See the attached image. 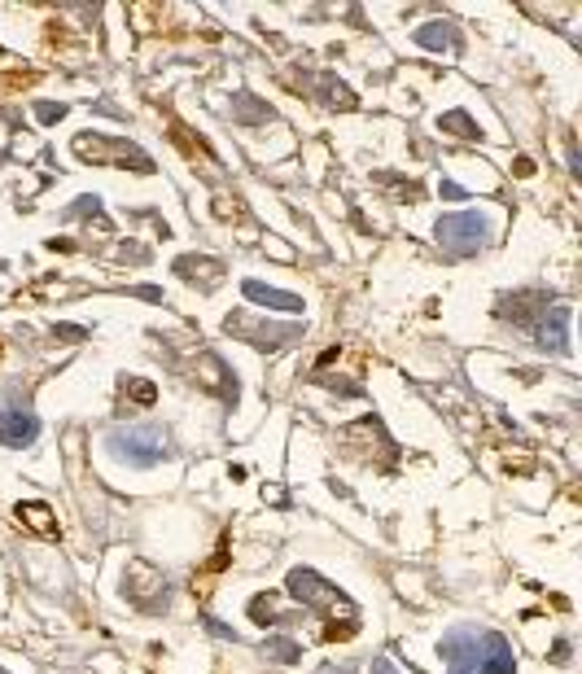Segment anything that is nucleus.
Instances as JSON below:
<instances>
[{"label":"nucleus","instance_id":"f257e3e1","mask_svg":"<svg viewBox=\"0 0 582 674\" xmlns=\"http://www.w3.org/2000/svg\"><path fill=\"white\" fill-rule=\"evenodd\" d=\"M438 657L447 662V674H517L513 644L499 630L456 626L438 639Z\"/></svg>","mask_w":582,"mask_h":674},{"label":"nucleus","instance_id":"f03ea898","mask_svg":"<svg viewBox=\"0 0 582 674\" xmlns=\"http://www.w3.org/2000/svg\"><path fill=\"white\" fill-rule=\"evenodd\" d=\"M433 237H438L442 255H451V259H473L477 250H486V241H490V215H481V210L442 215L438 228H433Z\"/></svg>","mask_w":582,"mask_h":674},{"label":"nucleus","instance_id":"7ed1b4c3","mask_svg":"<svg viewBox=\"0 0 582 674\" xmlns=\"http://www.w3.org/2000/svg\"><path fill=\"white\" fill-rule=\"evenodd\" d=\"M109 456L127 460L132 468H154L158 460H166V438L158 429H118L109 434Z\"/></svg>","mask_w":582,"mask_h":674},{"label":"nucleus","instance_id":"20e7f679","mask_svg":"<svg viewBox=\"0 0 582 674\" xmlns=\"http://www.w3.org/2000/svg\"><path fill=\"white\" fill-rule=\"evenodd\" d=\"M36 434H40V420L31 408L0 403V443L4 447H27V443H36Z\"/></svg>","mask_w":582,"mask_h":674},{"label":"nucleus","instance_id":"39448f33","mask_svg":"<svg viewBox=\"0 0 582 674\" xmlns=\"http://www.w3.org/2000/svg\"><path fill=\"white\" fill-rule=\"evenodd\" d=\"M289 591H294L303 605H337V609H351V600H346L337 587H328L316 570H294L289 573Z\"/></svg>","mask_w":582,"mask_h":674},{"label":"nucleus","instance_id":"423d86ee","mask_svg":"<svg viewBox=\"0 0 582 674\" xmlns=\"http://www.w3.org/2000/svg\"><path fill=\"white\" fill-rule=\"evenodd\" d=\"M250 303H263V307H280V312H303V298L298 294H285V289H271L263 280H246L241 285Z\"/></svg>","mask_w":582,"mask_h":674},{"label":"nucleus","instance_id":"0eeeda50","mask_svg":"<svg viewBox=\"0 0 582 674\" xmlns=\"http://www.w3.org/2000/svg\"><path fill=\"white\" fill-rule=\"evenodd\" d=\"M565 324H570V307H556L552 312V324L543 320L538 329V346H547V351H556V355H565Z\"/></svg>","mask_w":582,"mask_h":674},{"label":"nucleus","instance_id":"6e6552de","mask_svg":"<svg viewBox=\"0 0 582 674\" xmlns=\"http://www.w3.org/2000/svg\"><path fill=\"white\" fill-rule=\"evenodd\" d=\"M416 45L429 53H451V45H456V31L447 27V22H429V27H421L416 31Z\"/></svg>","mask_w":582,"mask_h":674},{"label":"nucleus","instance_id":"1a4fd4ad","mask_svg":"<svg viewBox=\"0 0 582 674\" xmlns=\"http://www.w3.org/2000/svg\"><path fill=\"white\" fill-rule=\"evenodd\" d=\"M18 517H27L36 530H53V513H49L44 504H22V508H18Z\"/></svg>","mask_w":582,"mask_h":674},{"label":"nucleus","instance_id":"9d476101","mask_svg":"<svg viewBox=\"0 0 582 674\" xmlns=\"http://www.w3.org/2000/svg\"><path fill=\"white\" fill-rule=\"evenodd\" d=\"M267 653H271L276 662H298L303 648H294V639H267Z\"/></svg>","mask_w":582,"mask_h":674},{"label":"nucleus","instance_id":"9b49d317","mask_svg":"<svg viewBox=\"0 0 582 674\" xmlns=\"http://www.w3.org/2000/svg\"><path fill=\"white\" fill-rule=\"evenodd\" d=\"M442 127H451V132H465V136H473V127L465 123V114H460V110H456V114H447V118H442Z\"/></svg>","mask_w":582,"mask_h":674},{"label":"nucleus","instance_id":"f8f14e48","mask_svg":"<svg viewBox=\"0 0 582 674\" xmlns=\"http://www.w3.org/2000/svg\"><path fill=\"white\" fill-rule=\"evenodd\" d=\"M372 674H399V670H394L390 657H376V662H372Z\"/></svg>","mask_w":582,"mask_h":674},{"label":"nucleus","instance_id":"ddd939ff","mask_svg":"<svg viewBox=\"0 0 582 674\" xmlns=\"http://www.w3.org/2000/svg\"><path fill=\"white\" fill-rule=\"evenodd\" d=\"M442 193H447V198H465V189H460V184H451V180H442Z\"/></svg>","mask_w":582,"mask_h":674}]
</instances>
